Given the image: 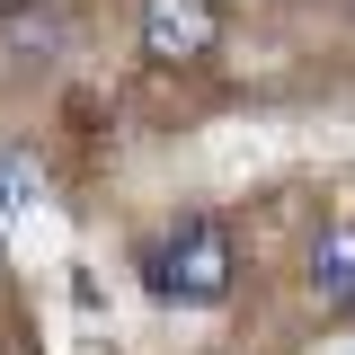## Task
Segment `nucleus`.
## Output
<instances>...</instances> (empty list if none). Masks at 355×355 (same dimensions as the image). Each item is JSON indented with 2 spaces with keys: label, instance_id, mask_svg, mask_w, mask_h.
<instances>
[{
  "label": "nucleus",
  "instance_id": "nucleus-1",
  "mask_svg": "<svg viewBox=\"0 0 355 355\" xmlns=\"http://www.w3.org/2000/svg\"><path fill=\"white\" fill-rule=\"evenodd\" d=\"M142 275H151L160 302H222V293H231V231L205 222V214L169 222V231L142 249Z\"/></svg>",
  "mask_w": 355,
  "mask_h": 355
},
{
  "label": "nucleus",
  "instance_id": "nucleus-2",
  "mask_svg": "<svg viewBox=\"0 0 355 355\" xmlns=\"http://www.w3.org/2000/svg\"><path fill=\"white\" fill-rule=\"evenodd\" d=\"M214 44H222L214 0H142V53H151L160 71H187V62H205Z\"/></svg>",
  "mask_w": 355,
  "mask_h": 355
},
{
  "label": "nucleus",
  "instance_id": "nucleus-3",
  "mask_svg": "<svg viewBox=\"0 0 355 355\" xmlns=\"http://www.w3.org/2000/svg\"><path fill=\"white\" fill-rule=\"evenodd\" d=\"M311 293H320V302H355V222L320 231V249H311Z\"/></svg>",
  "mask_w": 355,
  "mask_h": 355
},
{
  "label": "nucleus",
  "instance_id": "nucleus-4",
  "mask_svg": "<svg viewBox=\"0 0 355 355\" xmlns=\"http://www.w3.org/2000/svg\"><path fill=\"white\" fill-rule=\"evenodd\" d=\"M36 169H27V160H18V151H0V222H18V214H36Z\"/></svg>",
  "mask_w": 355,
  "mask_h": 355
},
{
  "label": "nucleus",
  "instance_id": "nucleus-5",
  "mask_svg": "<svg viewBox=\"0 0 355 355\" xmlns=\"http://www.w3.org/2000/svg\"><path fill=\"white\" fill-rule=\"evenodd\" d=\"M18 53H62V9H36V18H18Z\"/></svg>",
  "mask_w": 355,
  "mask_h": 355
}]
</instances>
